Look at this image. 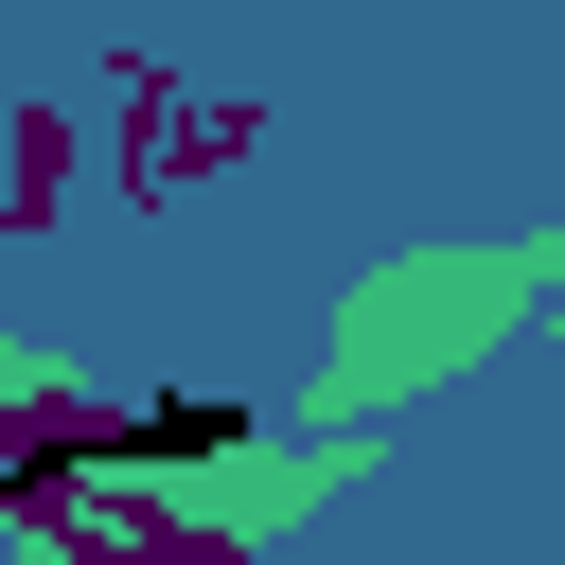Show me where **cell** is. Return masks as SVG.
I'll return each mask as SVG.
<instances>
[{
  "mask_svg": "<svg viewBox=\"0 0 565 565\" xmlns=\"http://www.w3.org/2000/svg\"><path fill=\"white\" fill-rule=\"evenodd\" d=\"M212 459H247V406L230 388H141L71 441H18V494H53V477H212Z\"/></svg>",
  "mask_w": 565,
  "mask_h": 565,
  "instance_id": "1",
  "label": "cell"
}]
</instances>
